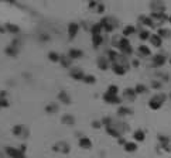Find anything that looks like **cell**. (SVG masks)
Here are the masks:
<instances>
[{
    "mask_svg": "<svg viewBox=\"0 0 171 158\" xmlns=\"http://www.w3.org/2000/svg\"><path fill=\"white\" fill-rule=\"evenodd\" d=\"M167 99V96L164 95V93H156L150 97L149 100V107L151 110H160L161 107H163L164 102Z\"/></svg>",
    "mask_w": 171,
    "mask_h": 158,
    "instance_id": "1",
    "label": "cell"
},
{
    "mask_svg": "<svg viewBox=\"0 0 171 158\" xmlns=\"http://www.w3.org/2000/svg\"><path fill=\"white\" fill-rule=\"evenodd\" d=\"M115 47H117L119 52L123 54V55H131V54H133V48H131L130 40L126 37L119 38V41H117V44L115 45Z\"/></svg>",
    "mask_w": 171,
    "mask_h": 158,
    "instance_id": "2",
    "label": "cell"
},
{
    "mask_svg": "<svg viewBox=\"0 0 171 158\" xmlns=\"http://www.w3.org/2000/svg\"><path fill=\"white\" fill-rule=\"evenodd\" d=\"M113 19L112 17H103L102 20H101V26H102L103 28V33H113V30L116 28V23H112Z\"/></svg>",
    "mask_w": 171,
    "mask_h": 158,
    "instance_id": "3",
    "label": "cell"
},
{
    "mask_svg": "<svg viewBox=\"0 0 171 158\" xmlns=\"http://www.w3.org/2000/svg\"><path fill=\"white\" fill-rule=\"evenodd\" d=\"M52 151H54V152H59V154L66 155L69 151H71V148H69L68 143H65V141H58V143H55L54 145H52Z\"/></svg>",
    "mask_w": 171,
    "mask_h": 158,
    "instance_id": "4",
    "label": "cell"
},
{
    "mask_svg": "<svg viewBox=\"0 0 171 158\" xmlns=\"http://www.w3.org/2000/svg\"><path fill=\"white\" fill-rule=\"evenodd\" d=\"M167 62H168V58L165 54H156V55H153V59H151V65L156 66V68H161Z\"/></svg>",
    "mask_w": 171,
    "mask_h": 158,
    "instance_id": "5",
    "label": "cell"
},
{
    "mask_svg": "<svg viewBox=\"0 0 171 158\" xmlns=\"http://www.w3.org/2000/svg\"><path fill=\"white\" fill-rule=\"evenodd\" d=\"M150 17L154 20L156 24H161V23H168V16L165 14V11H151Z\"/></svg>",
    "mask_w": 171,
    "mask_h": 158,
    "instance_id": "6",
    "label": "cell"
},
{
    "mask_svg": "<svg viewBox=\"0 0 171 158\" xmlns=\"http://www.w3.org/2000/svg\"><path fill=\"white\" fill-rule=\"evenodd\" d=\"M102 99L105 103H108V105H120L122 103V97H119V95H110V93L105 92L102 96Z\"/></svg>",
    "mask_w": 171,
    "mask_h": 158,
    "instance_id": "7",
    "label": "cell"
},
{
    "mask_svg": "<svg viewBox=\"0 0 171 158\" xmlns=\"http://www.w3.org/2000/svg\"><path fill=\"white\" fill-rule=\"evenodd\" d=\"M136 97H137V93H136L135 88H126L122 93V99L126 102H135Z\"/></svg>",
    "mask_w": 171,
    "mask_h": 158,
    "instance_id": "8",
    "label": "cell"
},
{
    "mask_svg": "<svg viewBox=\"0 0 171 158\" xmlns=\"http://www.w3.org/2000/svg\"><path fill=\"white\" fill-rule=\"evenodd\" d=\"M129 68H130V65H123V64H113L110 69H112V72L115 75L123 76V75H126V72H127Z\"/></svg>",
    "mask_w": 171,
    "mask_h": 158,
    "instance_id": "9",
    "label": "cell"
},
{
    "mask_svg": "<svg viewBox=\"0 0 171 158\" xmlns=\"http://www.w3.org/2000/svg\"><path fill=\"white\" fill-rule=\"evenodd\" d=\"M6 152L10 158H26V152H23L20 148L14 147H6Z\"/></svg>",
    "mask_w": 171,
    "mask_h": 158,
    "instance_id": "10",
    "label": "cell"
},
{
    "mask_svg": "<svg viewBox=\"0 0 171 158\" xmlns=\"http://www.w3.org/2000/svg\"><path fill=\"white\" fill-rule=\"evenodd\" d=\"M96 65H98V68L101 71H106L109 68H112V62L109 61L108 57H99L98 61H96Z\"/></svg>",
    "mask_w": 171,
    "mask_h": 158,
    "instance_id": "11",
    "label": "cell"
},
{
    "mask_svg": "<svg viewBox=\"0 0 171 158\" xmlns=\"http://www.w3.org/2000/svg\"><path fill=\"white\" fill-rule=\"evenodd\" d=\"M79 28L81 26L78 24V23H69L68 24V37L69 40H74V38L78 35V33H79Z\"/></svg>",
    "mask_w": 171,
    "mask_h": 158,
    "instance_id": "12",
    "label": "cell"
},
{
    "mask_svg": "<svg viewBox=\"0 0 171 158\" xmlns=\"http://www.w3.org/2000/svg\"><path fill=\"white\" fill-rule=\"evenodd\" d=\"M69 75H71V78H74L75 81H82L84 76H85L84 71L81 69V68H75V66L69 69Z\"/></svg>",
    "mask_w": 171,
    "mask_h": 158,
    "instance_id": "13",
    "label": "cell"
},
{
    "mask_svg": "<svg viewBox=\"0 0 171 158\" xmlns=\"http://www.w3.org/2000/svg\"><path fill=\"white\" fill-rule=\"evenodd\" d=\"M68 57L71 59H81L82 57H84V51L82 50H79V48H71L68 51Z\"/></svg>",
    "mask_w": 171,
    "mask_h": 158,
    "instance_id": "14",
    "label": "cell"
},
{
    "mask_svg": "<svg viewBox=\"0 0 171 158\" xmlns=\"http://www.w3.org/2000/svg\"><path fill=\"white\" fill-rule=\"evenodd\" d=\"M78 145H79L82 150H91L92 148V141L89 137H81L79 141H78Z\"/></svg>",
    "mask_w": 171,
    "mask_h": 158,
    "instance_id": "15",
    "label": "cell"
},
{
    "mask_svg": "<svg viewBox=\"0 0 171 158\" xmlns=\"http://www.w3.org/2000/svg\"><path fill=\"white\" fill-rule=\"evenodd\" d=\"M150 44H151V45H153V47L154 48H160L161 47V45H163V38H161L160 37V35H158V34H151V37H150Z\"/></svg>",
    "mask_w": 171,
    "mask_h": 158,
    "instance_id": "16",
    "label": "cell"
},
{
    "mask_svg": "<svg viewBox=\"0 0 171 158\" xmlns=\"http://www.w3.org/2000/svg\"><path fill=\"white\" fill-rule=\"evenodd\" d=\"M137 52H139V55L140 57H144V58H147V57H151V50H150L149 45H139L137 48Z\"/></svg>",
    "mask_w": 171,
    "mask_h": 158,
    "instance_id": "17",
    "label": "cell"
},
{
    "mask_svg": "<svg viewBox=\"0 0 171 158\" xmlns=\"http://www.w3.org/2000/svg\"><path fill=\"white\" fill-rule=\"evenodd\" d=\"M58 100L62 102L64 105H71V103H72V99H71V96L68 95L66 90H61V92L58 93Z\"/></svg>",
    "mask_w": 171,
    "mask_h": 158,
    "instance_id": "18",
    "label": "cell"
},
{
    "mask_svg": "<svg viewBox=\"0 0 171 158\" xmlns=\"http://www.w3.org/2000/svg\"><path fill=\"white\" fill-rule=\"evenodd\" d=\"M140 21H142V24H144L146 27H149V28H153L154 26H156V23H154V20L150 17V14L149 16H142L140 17Z\"/></svg>",
    "mask_w": 171,
    "mask_h": 158,
    "instance_id": "19",
    "label": "cell"
},
{
    "mask_svg": "<svg viewBox=\"0 0 171 158\" xmlns=\"http://www.w3.org/2000/svg\"><path fill=\"white\" fill-rule=\"evenodd\" d=\"M133 34H136V27L135 26H124L123 27V30H122V35L123 37H126V38H129L130 35H133Z\"/></svg>",
    "mask_w": 171,
    "mask_h": 158,
    "instance_id": "20",
    "label": "cell"
},
{
    "mask_svg": "<svg viewBox=\"0 0 171 158\" xmlns=\"http://www.w3.org/2000/svg\"><path fill=\"white\" fill-rule=\"evenodd\" d=\"M61 123L71 127V126L75 124V117H74L72 114H64V116L61 117Z\"/></svg>",
    "mask_w": 171,
    "mask_h": 158,
    "instance_id": "21",
    "label": "cell"
},
{
    "mask_svg": "<svg viewBox=\"0 0 171 158\" xmlns=\"http://www.w3.org/2000/svg\"><path fill=\"white\" fill-rule=\"evenodd\" d=\"M133 138H135V141H139V143H143L146 140V133L143 131L142 129H137L133 131Z\"/></svg>",
    "mask_w": 171,
    "mask_h": 158,
    "instance_id": "22",
    "label": "cell"
},
{
    "mask_svg": "<svg viewBox=\"0 0 171 158\" xmlns=\"http://www.w3.org/2000/svg\"><path fill=\"white\" fill-rule=\"evenodd\" d=\"M4 30L9 31L10 34H18L20 33V27L13 24V23H6V26H4Z\"/></svg>",
    "mask_w": 171,
    "mask_h": 158,
    "instance_id": "23",
    "label": "cell"
},
{
    "mask_svg": "<svg viewBox=\"0 0 171 158\" xmlns=\"http://www.w3.org/2000/svg\"><path fill=\"white\" fill-rule=\"evenodd\" d=\"M4 52H6L9 57H13V58H14V57L18 55V48H17V45H14V44L9 45V47L4 50Z\"/></svg>",
    "mask_w": 171,
    "mask_h": 158,
    "instance_id": "24",
    "label": "cell"
},
{
    "mask_svg": "<svg viewBox=\"0 0 171 158\" xmlns=\"http://www.w3.org/2000/svg\"><path fill=\"white\" fill-rule=\"evenodd\" d=\"M157 34H158L163 40H167V38L171 37V30L165 28V27H160V28L157 30Z\"/></svg>",
    "mask_w": 171,
    "mask_h": 158,
    "instance_id": "25",
    "label": "cell"
},
{
    "mask_svg": "<svg viewBox=\"0 0 171 158\" xmlns=\"http://www.w3.org/2000/svg\"><path fill=\"white\" fill-rule=\"evenodd\" d=\"M58 110H59V106L57 103H50V105L45 106V113L48 114H55V113H58Z\"/></svg>",
    "mask_w": 171,
    "mask_h": 158,
    "instance_id": "26",
    "label": "cell"
},
{
    "mask_svg": "<svg viewBox=\"0 0 171 158\" xmlns=\"http://www.w3.org/2000/svg\"><path fill=\"white\" fill-rule=\"evenodd\" d=\"M123 150L126 151V152H135V151H137V144H136L135 141H127V143L123 145Z\"/></svg>",
    "mask_w": 171,
    "mask_h": 158,
    "instance_id": "27",
    "label": "cell"
},
{
    "mask_svg": "<svg viewBox=\"0 0 171 158\" xmlns=\"http://www.w3.org/2000/svg\"><path fill=\"white\" fill-rule=\"evenodd\" d=\"M103 42V35L102 34H96V35H92V45L95 48H98L99 45H102Z\"/></svg>",
    "mask_w": 171,
    "mask_h": 158,
    "instance_id": "28",
    "label": "cell"
},
{
    "mask_svg": "<svg viewBox=\"0 0 171 158\" xmlns=\"http://www.w3.org/2000/svg\"><path fill=\"white\" fill-rule=\"evenodd\" d=\"M89 31H91L92 35H96V34H102L103 28H102V26H101V23H95L93 26L89 28Z\"/></svg>",
    "mask_w": 171,
    "mask_h": 158,
    "instance_id": "29",
    "label": "cell"
},
{
    "mask_svg": "<svg viewBox=\"0 0 171 158\" xmlns=\"http://www.w3.org/2000/svg\"><path fill=\"white\" fill-rule=\"evenodd\" d=\"M59 64H61L62 66H64V68H69V69H71V68H72V59L69 58L68 55H62L61 57V61H59Z\"/></svg>",
    "mask_w": 171,
    "mask_h": 158,
    "instance_id": "30",
    "label": "cell"
},
{
    "mask_svg": "<svg viewBox=\"0 0 171 158\" xmlns=\"http://www.w3.org/2000/svg\"><path fill=\"white\" fill-rule=\"evenodd\" d=\"M150 37H151V33H150L147 28H142L140 30V33H139V38L142 41H149Z\"/></svg>",
    "mask_w": 171,
    "mask_h": 158,
    "instance_id": "31",
    "label": "cell"
},
{
    "mask_svg": "<svg viewBox=\"0 0 171 158\" xmlns=\"http://www.w3.org/2000/svg\"><path fill=\"white\" fill-rule=\"evenodd\" d=\"M131 113H133V110H131L130 107L119 106V109H117V114H119V116H130Z\"/></svg>",
    "mask_w": 171,
    "mask_h": 158,
    "instance_id": "32",
    "label": "cell"
},
{
    "mask_svg": "<svg viewBox=\"0 0 171 158\" xmlns=\"http://www.w3.org/2000/svg\"><path fill=\"white\" fill-rule=\"evenodd\" d=\"M82 82L86 85H95L96 83V76H95V75H91V74H85Z\"/></svg>",
    "mask_w": 171,
    "mask_h": 158,
    "instance_id": "33",
    "label": "cell"
},
{
    "mask_svg": "<svg viewBox=\"0 0 171 158\" xmlns=\"http://www.w3.org/2000/svg\"><path fill=\"white\" fill-rule=\"evenodd\" d=\"M23 131H24V127H23L21 124H16V126H13V129H11L13 136H16V137L23 136Z\"/></svg>",
    "mask_w": 171,
    "mask_h": 158,
    "instance_id": "34",
    "label": "cell"
},
{
    "mask_svg": "<svg viewBox=\"0 0 171 158\" xmlns=\"http://www.w3.org/2000/svg\"><path fill=\"white\" fill-rule=\"evenodd\" d=\"M151 9H153V11H165V4L161 2H154V3H151Z\"/></svg>",
    "mask_w": 171,
    "mask_h": 158,
    "instance_id": "35",
    "label": "cell"
},
{
    "mask_svg": "<svg viewBox=\"0 0 171 158\" xmlns=\"http://www.w3.org/2000/svg\"><path fill=\"white\" fill-rule=\"evenodd\" d=\"M135 90H136V93H137V96L139 95H144V93H147V86L143 85V83H137L135 86Z\"/></svg>",
    "mask_w": 171,
    "mask_h": 158,
    "instance_id": "36",
    "label": "cell"
},
{
    "mask_svg": "<svg viewBox=\"0 0 171 158\" xmlns=\"http://www.w3.org/2000/svg\"><path fill=\"white\" fill-rule=\"evenodd\" d=\"M61 57L62 55H59L58 52H55V51H51L48 54V59H50L51 62H59V61H61Z\"/></svg>",
    "mask_w": 171,
    "mask_h": 158,
    "instance_id": "37",
    "label": "cell"
},
{
    "mask_svg": "<svg viewBox=\"0 0 171 158\" xmlns=\"http://www.w3.org/2000/svg\"><path fill=\"white\" fill-rule=\"evenodd\" d=\"M158 141H160V147L168 145V144H170V137L163 136V134H158Z\"/></svg>",
    "mask_w": 171,
    "mask_h": 158,
    "instance_id": "38",
    "label": "cell"
},
{
    "mask_svg": "<svg viewBox=\"0 0 171 158\" xmlns=\"http://www.w3.org/2000/svg\"><path fill=\"white\" fill-rule=\"evenodd\" d=\"M106 92L110 93V95H119V86L117 85H109L108 89H106Z\"/></svg>",
    "mask_w": 171,
    "mask_h": 158,
    "instance_id": "39",
    "label": "cell"
},
{
    "mask_svg": "<svg viewBox=\"0 0 171 158\" xmlns=\"http://www.w3.org/2000/svg\"><path fill=\"white\" fill-rule=\"evenodd\" d=\"M95 13H98V14H103V13H105V4L99 3L98 7H96V10H95Z\"/></svg>",
    "mask_w": 171,
    "mask_h": 158,
    "instance_id": "40",
    "label": "cell"
},
{
    "mask_svg": "<svg viewBox=\"0 0 171 158\" xmlns=\"http://www.w3.org/2000/svg\"><path fill=\"white\" fill-rule=\"evenodd\" d=\"M151 88L156 89V90L161 89V82H158V81H156V79H153V81H151Z\"/></svg>",
    "mask_w": 171,
    "mask_h": 158,
    "instance_id": "41",
    "label": "cell"
},
{
    "mask_svg": "<svg viewBox=\"0 0 171 158\" xmlns=\"http://www.w3.org/2000/svg\"><path fill=\"white\" fill-rule=\"evenodd\" d=\"M4 107H9V100L4 97V99H0V109H4Z\"/></svg>",
    "mask_w": 171,
    "mask_h": 158,
    "instance_id": "42",
    "label": "cell"
},
{
    "mask_svg": "<svg viewBox=\"0 0 171 158\" xmlns=\"http://www.w3.org/2000/svg\"><path fill=\"white\" fill-rule=\"evenodd\" d=\"M92 127H93V129H101V127H102V121L93 120L92 121Z\"/></svg>",
    "mask_w": 171,
    "mask_h": 158,
    "instance_id": "43",
    "label": "cell"
},
{
    "mask_svg": "<svg viewBox=\"0 0 171 158\" xmlns=\"http://www.w3.org/2000/svg\"><path fill=\"white\" fill-rule=\"evenodd\" d=\"M127 143V141H126V140L123 138V136L122 137H119V138H117V144H119V145H124V144Z\"/></svg>",
    "mask_w": 171,
    "mask_h": 158,
    "instance_id": "44",
    "label": "cell"
},
{
    "mask_svg": "<svg viewBox=\"0 0 171 158\" xmlns=\"http://www.w3.org/2000/svg\"><path fill=\"white\" fill-rule=\"evenodd\" d=\"M40 38H41L43 41H48V40H50V35H47V34H41Z\"/></svg>",
    "mask_w": 171,
    "mask_h": 158,
    "instance_id": "45",
    "label": "cell"
},
{
    "mask_svg": "<svg viewBox=\"0 0 171 158\" xmlns=\"http://www.w3.org/2000/svg\"><path fill=\"white\" fill-rule=\"evenodd\" d=\"M131 64H133V66H139V61H137V59H133V62H131Z\"/></svg>",
    "mask_w": 171,
    "mask_h": 158,
    "instance_id": "46",
    "label": "cell"
},
{
    "mask_svg": "<svg viewBox=\"0 0 171 158\" xmlns=\"http://www.w3.org/2000/svg\"><path fill=\"white\" fill-rule=\"evenodd\" d=\"M168 23H170V24H171V14L168 16Z\"/></svg>",
    "mask_w": 171,
    "mask_h": 158,
    "instance_id": "47",
    "label": "cell"
},
{
    "mask_svg": "<svg viewBox=\"0 0 171 158\" xmlns=\"http://www.w3.org/2000/svg\"><path fill=\"white\" fill-rule=\"evenodd\" d=\"M168 64H170V65H171V57H170V58H168Z\"/></svg>",
    "mask_w": 171,
    "mask_h": 158,
    "instance_id": "48",
    "label": "cell"
},
{
    "mask_svg": "<svg viewBox=\"0 0 171 158\" xmlns=\"http://www.w3.org/2000/svg\"><path fill=\"white\" fill-rule=\"evenodd\" d=\"M88 2H93V0H88Z\"/></svg>",
    "mask_w": 171,
    "mask_h": 158,
    "instance_id": "49",
    "label": "cell"
},
{
    "mask_svg": "<svg viewBox=\"0 0 171 158\" xmlns=\"http://www.w3.org/2000/svg\"><path fill=\"white\" fill-rule=\"evenodd\" d=\"M170 99H171V93H170Z\"/></svg>",
    "mask_w": 171,
    "mask_h": 158,
    "instance_id": "50",
    "label": "cell"
}]
</instances>
